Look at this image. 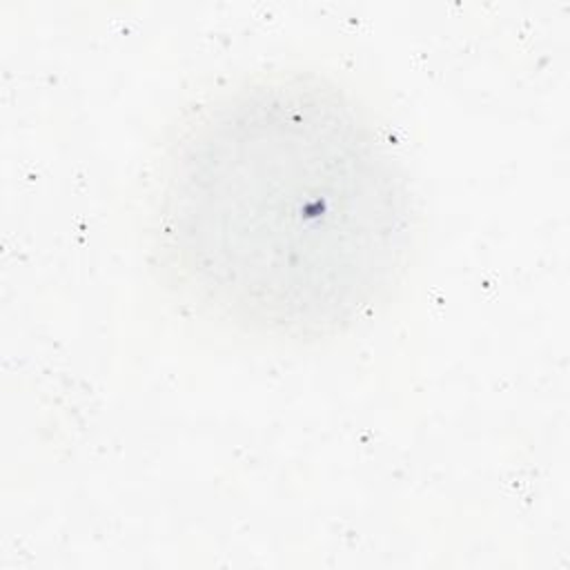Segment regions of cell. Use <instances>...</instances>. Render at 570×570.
I'll return each mask as SVG.
<instances>
[{
  "label": "cell",
  "mask_w": 570,
  "mask_h": 570,
  "mask_svg": "<svg viewBox=\"0 0 570 570\" xmlns=\"http://www.w3.org/2000/svg\"><path fill=\"white\" fill-rule=\"evenodd\" d=\"M407 180L367 111L316 71L220 89L171 131L147 238L163 283L227 330L309 343L381 305L414 247Z\"/></svg>",
  "instance_id": "1"
}]
</instances>
